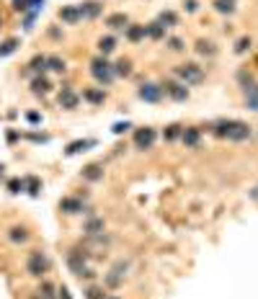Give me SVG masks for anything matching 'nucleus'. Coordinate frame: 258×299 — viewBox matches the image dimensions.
I'll return each mask as SVG.
<instances>
[{
	"label": "nucleus",
	"instance_id": "1",
	"mask_svg": "<svg viewBox=\"0 0 258 299\" xmlns=\"http://www.w3.org/2000/svg\"><path fill=\"white\" fill-rule=\"evenodd\" d=\"M91 75L98 80V83L109 85L111 80H114V65H109L106 57H96V60L91 62Z\"/></svg>",
	"mask_w": 258,
	"mask_h": 299
},
{
	"label": "nucleus",
	"instance_id": "2",
	"mask_svg": "<svg viewBox=\"0 0 258 299\" xmlns=\"http://www.w3.org/2000/svg\"><path fill=\"white\" fill-rule=\"evenodd\" d=\"M176 75L184 80V85H199L201 80H204V70L194 62H186L181 67H176Z\"/></svg>",
	"mask_w": 258,
	"mask_h": 299
},
{
	"label": "nucleus",
	"instance_id": "3",
	"mask_svg": "<svg viewBox=\"0 0 258 299\" xmlns=\"http://www.w3.org/2000/svg\"><path fill=\"white\" fill-rule=\"evenodd\" d=\"M26 271L31 273V276H37V279H41L44 273L49 271V258L44 256L41 250H34L31 256H29V263H26Z\"/></svg>",
	"mask_w": 258,
	"mask_h": 299
},
{
	"label": "nucleus",
	"instance_id": "4",
	"mask_svg": "<svg viewBox=\"0 0 258 299\" xmlns=\"http://www.w3.org/2000/svg\"><path fill=\"white\" fill-rule=\"evenodd\" d=\"M225 137L232 142H243L251 137V129H248V124H243V121H225Z\"/></svg>",
	"mask_w": 258,
	"mask_h": 299
},
{
	"label": "nucleus",
	"instance_id": "5",
	"mask_svg": "<svg viewBox=\"0 0 258 299\" xmlns=\"http://www.w3.org/2000/svg\"><path fill=\"white\" fill-rule=\"evenodd\" d=\"M85 261H88V250L85 248H73L67 256V266L75 271V276H80L85 271Z\"/></svg>",
	"mask_w": 258,
	"mask_h": 299
},
{
	"label": "nucleus",
	"instance_id": "6",
	"mask_svg": "<svg viewBox=\"0 0 258 299\" xmlns=\"http://www.w3.org/2000/svg\"><path fill=\"white\" fill-rule=\"evenodd\" d=\"M155 140H158V132L150 129V126H145V129L134 132V145H137L140 150H150L155 145Z\"/></svg>",
	"mask_w": 258,
	"mask_h": 299
},
{
	"label": "nucleus",
	"instance_id": "7",
	"mask_svg": "<svg viewBox=\"0 0 258 299\" xmlns=\"http://www.w3.org/2000/svg\"><path fill=\"white\" fill-rule=\"evenodd\" d=\"M140 98L147 103H158L163 98V88L155 83H145V85H140Z\"/></svg>",
	"mask_w": 258,
	"mask_h": 299
},
{
	"label": "nucleus",
	"instance_id": "8",
	"mask_svg": "<svg viewBox=\"0 0 258 299\" xmlns=\"http://www.w3.org/2000/svg\"><path fill=\"white\" fill-rule=\"evenodd\" d=\"M163 90H165V93L171 96L173 101H186V98H188V88H186L184 83H165Z\"/></svg>",
	"mask_w": 258,
	"mask_h": 299
},
{
	"label": "nucleus",
	"instance_id": "9",
	"mask_svg": "<svg viewBox=\"0 0 258 299\" xmlns=\"http://www.w3.org/2000/svg\"><path fill=\"white\" fill-rule=\"evenodd\" d=\"M60 212H65V214H80L83 212V201L75 199V196H67V199L60 201Z\"/></svg>",
	"mask_w": 258,
	"mask_h": 299
},
{
	"label": "nucleus",
	"instance_id": "10",
	"mask_svg": "<svg viewBox=\"0 0 258 299\" xmlns=\"http://www.w3.org/2000/svg\"><path fill=\"white\" fill-rule=\"evenodd\" d=\"M77 103H80V98H77L70 88H65L62 93H60V106H62V109H67V111H70V109H77Z\"/></svg>",
	"mask_w": 258,
	"mask_h": 299
},
{
	"label": "nucleus",
	"instance_id": "11",
	"mask_svg": "<svg viewBox=\"0 0 258 299\" xmlns=\"http://www.w3.org/2000/svg\"><path fill=\"white\" fill-rule=\"evenodd\" d=\"M31 90H34L37 96H44V93H49V90H52V83H49L44 75H37V77L31 80Z\"/></svg>",
	"mask_w": 258,
	"mask_h": 299
},
{
	"label": "nucleus",
	"instance_id": "12",
	"mask_svg": "<svg viewBox=\"0 0 258 299\" xmlns=\"http://www.w3.org/2000/svg\"><path fill=\"white\" fill-rule=\"evenodd\" d=\"M60 18L65 21V24H77L83 16H80V10H77V5H65L60 10Z\"/></svg>",
	"mask_w": 258,
	"mask_h": 299
},
{
	"label": "nucleus",
	"instance_id": "13",
	"mask_svg": "<svg viewBox=\"0 0 258 299\" xmlns=\"http://www.w3.org/2000/svg\"><path fill=\"white\" fill-rule=\"evenodd\" d=\"M85 232H88V237L104 235V220H98V217H88V222H85Z\"/></svg>",
	"mask_w": 258,
	"mask_h": 299
},
{
	"label": "nucleus",
	"instance_id": "14",
	"mask_svg": "<svg viewBox=\"0 0 258 299\" xmlns=\"http://www.w3.org/2000/svg\"><path fill=\"white\" fill-rule=\"evenodd\" d=\"M96 140H77V142H70L65 150V155H77V152H85L88 147H93Z\"/></svg>",
	"mask_w": 258,
	"mask_h": 299
},
{
	"label": "nucleus",
	"instance_id": "15",
	"mask_svg": "<svg viewBox=\"0 0 258 299\" xmlns=\"http://www.w3.org/2000/svg\"><path fill=\"white\" fill-rule=\"evenodd\" d=\"M24 181V191L29 193V196H39V191H41V181L37 176H26V178H21Z\"/></svg>",
	"mask_w": 258,
	"mask_h": 299
},
{
	"label": "nucleus",
	"instance_id": "16",
	"mask_svg": "<svg viewBox=\"0 0 258 299\" xmlns=\"http://www.w3.org/2000/svg\"><path fill=\"white\" fill-rule=\"evenodd\" d=\"M77 10H80V16L83 18H96L101 13V3H96V0H91V3H83V5H77Z\"/></svg>",
	"mask_w": 258,
	"mask_h": 299
},
{
	"label": "nucleus",
	"instance_id": "17",
	"mask_svg": "<svg viewBox=\"0 0 258 299\" xmlns=\"http://www.w3.org/2000/svg\"><path fill=\"white\" fill-rule=\"evenodd\" d=\"M83 178L91 181V183H93V181H101V178H104V168L96 165V163H93V165H85V168H83Z\"/></svg>",
	"mask_w": 258,
	"mask_h": 299
},
{
	"label": "nucleus",
	"instance_id": "18",
	"mask_svg": "<svg viewBox=\"0 0 258 299\" xmlns=\"http://www.w3.org/2000/svg\"><path fill=\"white\" fill-rule=\"evenodd\" d=\"M127 24H129V18H127L124 13H111V16L106 18V26H109V29H127Z\"/></svg>",
	"mask_w": 258,
	"mask_h": 299
},
{
	"label": "nucleus",
	"instance_id": "19",
	"mask_svg": "<svg viewBox=\"0 0 258 299\" xmlns=\"http://www.w3.org/2000/svg\"><path fill=\"white\" fill-rule=\"evenodd\" d=\"M44 70H47V57H44V54H37V57L29 62V73L39 75V73H44Z\"/></svg>",
	"mask_w": 258,
	"mask_h": 299
},
{
	"label": "nucleus",
	"instance_id": "20",
	"mask_svg": "<svg viewBox=\"0 0 258 299\" xmlns=\"http://www.w3.org/2000/svg\"><path fill=\"white\" fill-rule=\"evenodd\" d=\"M145 37H150V39H163V37H165V26L155 21V24L145 26Z\"/></svg>",
	"mask_w": 258,
	"mask_h": 299
},
{
	"label": "nucleus",
	"instance_id": "21",
	"mask_svg": "<svg viewBox=\"0 0 258 299\" xmlns=\"http://www.w3.org/2000/svg\"><path fill=\"white\" fill-rule=\"evenodd\" d=\"M8 240H10V243H26V240H29V232H26V227H10V232H8Z\"/></svg>",
	"mask_w": 258,
	"mask_h": 299
},
{
	"label": "nucleus",
	"instance_id": "22",
	"mask_svg": "<svg viewBox=\"0 0 258 299\" xmlns=\"http://www.w3.org/2000/svg\"><path fill=\"white\" fill-rule=\"evenodd\" d=\"M83 98L98 106V103H104V98H106V96H104V90H101V88H88V90H83Z\"/></svg>",
	"mask_w": 258,
	"mask_h": 299
},
{
	"label": "nucleus",
	"instance_id": "23",
	"mask_svg": "<svg viewBox=\"0 0 258 299\" xmlns=\"http://www.w3.org/2000/svg\"><path fill=\"white\" fill-rule=\"evenodd\" d=\"M121 268H124V266L119 263V266H116L114 271H111V273L106 276V286H109V289H116V286L121 284V276H124V273H121Z\"/></svg>",
	"mask_w": 258,
	"mask_h": 299
},
{
	"label": "nucleus",
	"instance_id": "24",
	"mask_svg": "<svg viewBox=\"0 0 258 299\" xmlns=\"http://www.w3.org/2000/svg\"><path fill=\"white\" fill-rule=\"evenodd\" d=\"M199 129H194V126H188V129H184V134H181V140L188 145V147H196L199 145Z\"/></svg>",
	"mask_w": 258,
	"mask_h": 299
},
{
	"label": "nucleus",
	"instance_id": "25",
	"mask_svg": "<svg viewBox=\"0 0 258 299\" xmlns=\"http://www.w3.org/2000/svg\"><path fill=\"white\" fill-rule=\"evenodd\" d=\"M98 49H101V54H104V57L111 54V52L116 49V39H114V37H104V39L98 41Z\"/></svg>",
	"mask_w": 258,
	"mask_h": 299
},
{
	"label": "nucleus",
	"instance_id": "26",
	"mask_svg": "<svg viewBox=\"0 0 258 299\" xmlns=\"http://www.w3.org/2000/svg\"><path fill=\"white\" fill-rule=\"evenodd\" d=\"M127 39L129 41H142L145 39V26H137V24L127 26Z\"/></svg>",
	"mask_w": 258,
	"mask_h": 299
},
{
	"label": "nucleus",
	"instance_id": "27",
	"mask_svg": "<svg viewBox=\"0 0 258 299\" xmlns=\"http://www.w3.org/2000/svg\"><path fill=\"white\" fill-rule=\"evenodd\" d=\"M114 75L129 77V75H132V62H129V60H119V62L114 65Z\"/></svg>",
	"mask_w": 258,
	"mask_h": 299
},
{
	"label": "nucleus",
	"instance_id": "28",
	"mask_svg": "<svg viewBox=\"0 0 258 299\" xmlns=\"http://www.w3.org/2000/svg\"><path fill=\"white\" fill-rule=\"evenodd\" d=\"M16 49H18V39H5L0 44V57H10Z\"/></svg>",
	"mask_w": 258,
	"mask_h": 299
},
{
	"label": "nucleus",
	"instance_id": "29",
	"mask_svg": "<svg viewBox=\"0 0 258 299\" xmlns=\"http://www.w3.org/2000/svg\"><path fill=\"white\" fill-rule=\"evenodd\" d=\"M47 70L65 73V60H62V57H47Z\"/></svg>",
	"mask_w": 258,
	"mask_h": 299
},
{
	"label": "nucleus",
	"instance_id": "30",
	"mask_svg": "<svg viewBox=\"0 0 258 299\" xmlns=\"http://www.w3.org/2000/svg\"><path fill=\"white\" fill-rule=\"evenodd\" d=\"M181 134H184V126H181V124H171V126H165V140H168V142L178 140Z\"/></svg>",
	"mask_w": 258,
	"mask_h": 299
},
{
	"label": "nucleus",
	"instance_id": "31",
	"mask_svg": "<svg viewBox=\"0 0 258 299\" xmlns=\"http://www.w3.org/2000/svg\"><path fill=\"white\" fill-rule=\"evenodd\" d=\"M176 13H173V10H163V13H160V21H158V24H163V26H176Z\"/></svg>",
	"mask_w": 258,
	"mask_h": 299
},
{
	"label": "nucleus",
	"instance_id": "32",
	"mask_svg": "<svg viewBox=\"0 0 258 299\" xmlns=\"http://www.w3.org/2000/svg\"><path fill=\"white\" fill-rule=\"evenodd\" d=\"M196 52H199V54H209V57H212L217 49H215V44H212V41H204V39H201V41L196 44Z\"/></svg>",
	"mask_w": 258,
	"mask_h": 299
},
{
	"label": "nucleus",
	"instance_id": "33",
	"mask_svg": "<svg viewBox=\"0 0 258 299\" xmlns=\"http://www.w3.org/2000/svg\"><path fill=\"white\" fill-rule=\"evenodd\" d=\"M215 8L220 10V13H232V10H235V0H217Z\"/></svg>",
	"mask_w": 258,
	"mask_h": 299
},
{
	"label": "nucleus",
	"instance_id": "34",
	"mask_svg": "<svg viewBox=\"0 0 258 299\" xmlns=\"http://www.w3.org/2000/svg\"><path fill=\"white\" fill-rule=\"evenodd\" d=\"M8 191L10 193H21V191H24V181H21V178H10L8 181Z\"/></svg>",
	"mask_w": 258,
	"mask_h": 299
},
{
	"label": "nucleus",
	"instance_id": "35",
	"mask_svg": "<svg viewBox=\"0 0 258 299\" xmlns=\"http://www.w3.org/2000/svg\"><path fill=\"white\" fill-rule=\"evenodd\" d=\"M248 47H251V39H248V37H243L238 44H235V52H238V54H243V52L248 49Z\"/></svg>",
	"mask_w": 258,
	"mask_h": 299
},
{
	"label": "nucleus",
	"instance_id": "36",
	"mask_svg": "<svg viewBox=\"0 0 258 299\" xmlns=\"http://www.w3.org/2000/svg\"><path fill=\"white\" fill-rule=\"evenodd\" d=\"M245 106H248L251 111H258V93H253V96H245Z\"/></svg>",
	"mask_w": 258,
	"mask_h": 299
},
{
	"label": "nucleus",
	"instance_id": "37",
	"mask_svg": "<svg viewBox=\"0 0 258 299\" xmlns=\"http://www.w3.org/2000/svg\"><path fill=\"white\" fill-rule=\"evenodd\" d=\"M85 297H88V299H104V292H101L98 286H91V289L85 292Z\"/></svg>",
	"mask_w": 258,
	"mask_h": 299
},
{
	"label": "nucleus",
	"instance_id": "38",
	"mask_svg": "<svg viewBox=\"0 0 258 299\" xmlns=\"http://www.w3.org/2000/svg\"><path fill=\"white\" fill-rule=\"evenodd\" d=\"M168 47H171L173 52H181L184 49V41L178 39V37H173V39H168Z\"/></svg>",
	"mask_w": 258,
	"mask_h": 299
},
{
	"label": "nucleus",
	"instance_id": "39",
	"mask_svg": "<svg viewBox=\"0 0 258 299\" xmlns=\"http://www.w3.org/2000/svg\"><path fill=\"white\" fill-rule=\"evenodd\" d=\"M127 129H129V124H127V121H119V124L111 126V132H114V134H124Z\"/></svg>",
	"mask_w": 258,
	"mask_h": 299
},
{
	"label": "nucleus",
	"instance_id": "40",
	"mask_svg": "<svg viewBox=\"0 0 258 299\" xmlns=\"http://www.w3.org/2000/svg\"><path fill=\"white\" fill-rule=\"evenodd\" d=\"M57 299H73V297H70V289H67L65 284H62V286H57Z\"/></svg>",
	"mask_w": 258,
	"mask_h": 299
},
{
	"label": "nucleus",
	"instance_id": "41",
	"mask_svg": "<svg viewBox=\"0 0 258 299\" xmlns=\"http://www.w3.org/2000/svg\"><path fill=\"white\" fill-rule=\"evenodd\" d=\"M13 8L24 13V10H29V0H16V3H13Z\"/></svg>",
	"mask_w": 258,
	"mask_h": 299
},
{
	"label": "nucleus",
	"instance_id": "42",
	"mask_svg": "<svg viewBox=\"0 0 258 299\" xmlns=\"http://www.w3.org/2000/svg\"><path fill=\"white\" fill-rule=\"evenodd\" d=\"M26 119H29L31 124H39V121H41V116H39L37 111H29V113H26Z\"/></svg>",
	"mask_w": 258,
	"mask_h": 299
},
{
	"label": "nucleus",
	"instance_id": "43",
	"mask_svg": "<svg viewBox=\"0 0 258 299\" xmlns=\"http://www.w3.org/2000/svg\"><path fill=\"white\" fill-rule=\"evenodd\" d=\"M29 140H34V142H47V137H44V134H29Z\"/></svg>",
	"mask_w": 258,
	"mask_h": 299
},
{
	"label": "nucleus",
	"instance_id": "44",
	"mask_svg": "<svg viewBox=\"0 0 258 299\" xmlns=\"http://www.w3.org/2000/svg\"><path fill=\"white\" fill-rule=\"evenodd\" d=\"M186 10H191V13H194V10H196V0H188V3H186Z\"/></svg>",
	"mask_w": 258,
	"mask_h": 299
},
{
	"label": "nucleus",
	"instance_id": "45",
	"mask_svg": "<svg viewBox=\"0 0 258 299\" xmlns=\"http://www.w3.org/2000/svg\"><path fill=\"white\" fill-rule=\"evenodd\" d=\"M18 140V132H8V142H16Z\"/></svg>",
	"mask_w": 258,
	"mask_h": 299
},
{
	"label": "nucleus",
	"instance_id": "46",
	"mask_svg": "<svg viewBox=\"0 0 258 299\" xmlns=\"http://www.w3.org/2000/svg\"><path fill=\"white\" fill-rule=\"evenodd\" d=\"M104 299H121V297H116V294H109V297H104Z\"/></svg>",
	"mask_w": 258,
	"mask_h": 299
},
{
	"label": "nucleus",
	"instance_id": "47",
	"mask_svg": "<svg viewBox=\"0 0 258 299\" xmlns=\"http://www.w3.org/2000/svg\"><path fill=\"white\" fill-rule=\"evenodd\" d=\"M253 199H258V188H253Z\"/></svg>",
	"mask_w": 258,
	"mask_h": 299
},
{
	"label": "nucleus",
	"instance_id": "48",
	"mask_svg": "<svg viewBox=\"0 0 258 299\" xmlns=\"http://www.w3.org/2000/svg\"><path fill=\"white\" fill-rule=\"evenodd\" d=\"M0 178H3V163H0Z\"/></svg>",
	"mask_w": 258,
	"mask_h": 299
}]
</instances>
